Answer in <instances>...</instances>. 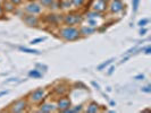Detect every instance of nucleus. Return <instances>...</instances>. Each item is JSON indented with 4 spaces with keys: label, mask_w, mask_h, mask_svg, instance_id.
Returning <instances> with one entry per match:
<instances>
[{
    "label": "nucleus",
    "mask_w": 151,
    "mask_h": 113,
    "mask_svg": "<svg viewBox=\"0 0 151 113\" xmlns=\"http://www.w3.org/2000/svg\"><path fill=\"white\" fill-rule=\"evenodd\" d=\"M114 70H115V67H110V69H109V71H108V75H111V74H113L114 72Z\"/></svg>",
    "instance_id": "nucleus-30"
},
{
    "label": "nucleus",
    "mask_w": 151,
    "mask_h": 113,
    "mask_svg": "<svg viewBox=\"0 0 151 113\" xmlns=\"http://www.w3.org/2000/svg\"><path fill=\"white\" fill-rule=\"evenodd\" d=\"M29 76L30 77H33V78H40V77H42V74L37 70V69H34V70H31L30 72H29Z\"/></svg>",
    "instance_id": "nucleus-13"
},
{
    "label": "nucleus",
    "mask_w": 151,
    "mask_h": 113,
    "mask_svg": "<svg viewBox=\"0 0 151 113\" xmlns=\"http://www.w3.org/2000/svg\"><path fill=\"white\" fill-rule=\"evenodd\" d=\"M57 105H58V109H59V110L64 111V110H66V109H68V107L70 106V101L66 97H63L58 101V104H57Z\"/></svg>",
    "instance_id": "nucleus-8"
},
{
    "label": "nucleus",
    "mask_w": 151,
    "mask_h": 113,
    "mask_svg": "<svg viewBox=\"0 0 151 113\" xmlns=\"http://www.w3.org/2000/svg\"><path fill=\"white\" fill-rule=\"evenodd\" d=\"M26 11H29L30 14H38V13H40L41 11V7L39 6V5H37V4H30V5H27L26 6Z\"/></svg>",
    "instance_id": "nucleus-9"
},
{
    "label": "nucleus",
    "mask_w": 151,
    "mask_h": 113,
    "mask_svg": "<svg viewBox=\"0 0 151 113\" xmlns=\"http://www.w3.org/2000/svg\"><path fill=\"white\" fill-rule=\"evenodd\" d=\"M113 61H114V59H109V60H107V61H105V62H102L101 65H99V66H98V70H104V69H105L107 66H109V65H110Z\"/></svg>",
    "instance_id": "nucleus-14"
},
{
    "label": "nucleus",
    "mask_w": 151,
    "mask_h": 113,
    "mask_svg": "<svg viewBox=\"0 0 151 113\" xmlns=\"http://www.w3.org/2000/svg\"><path fill=\"white\" fill-rule=\"evenodd\" d=\"M65 23L67 25H75L77 23L81 22V17L78 15H74V14H70V15H67L65 17Z\"/></svg>",
    "instance_id": "nucleus-4"
},
{
    "label": "nucleus",
    "mask_w": 151,
    "mask_h": 113,
    "mask_svg": "<svg viewBox=\"0 0 151 113\" xmlns=\"http://www.w3.org/2000/svg\"><path fill=\"white\" fill-rule=\"evenodd\" d=\"M8 93H9L8 90H2V92H0V97L4 96V95H6V94H8Z\"/></svg>",
    "instance_id": "nucleus-29"
},
{
    "label": "nucleus",
    "mask_w": 151,
    "mask_h": 113,
    "mask_svg": "<svg viewBox=\"0 0 151 113\" xmlns=\"http://www.w3.org/2000/svg\"><path fill=\"white\" fill-rule=\"evenodd\" d=\"M94 32V28H92V27H86V26H84V27H82V30H81V33L82 34H92Z\"/></svg>",
    "instance_id": "nucleus-15"
},
{
    "label": "nucleus",
    "mask_w": 151,
    "mask_h": 113,
    "mask_svg": "<svg viewBox=\"0 0 151 113\" xmlns=\"http://www.w3.org/2000/svg\"><path fill=\"white\" fill-rule=\"evenodd\" d=\"M55 110H56V106L53 105V104H45V105H42L39 109V112L48 113V112H52Z\"/></svg>",
    "instance_id": "nucleus-10"
},
{
    "label": "nucleus",
    "mask_w": 151,
    "mask_h": 113,
    "mask_svg": "<svg viewBox=\"0 0 151 113\" xmlns=\"http://www.w3.org/2000/svg\"><path fill=\"white\" fill-rule=\"evenodd\" d=\"M25 107H26V102L25 101H17L15 102L14 104H13V107H12V112H22L25 110Z\"/></svg>",
    "instance_id": "nucleus-3"
},
{
    "label": "nucleus",
    "mask_w": 151,
    "mask_h": 113,
    "mask_svg": "<svg viewBox=\"0 0 151 113\" xmlns=\"http://www.w3.org/2000/svg\"><path fill=\"white\" fill-rule=\"evenodd\" d=\"M70 4H72V2H70L69 0H66V1H65V2H63L61 5H63V7H64V8H67V7H69V6H70Z\"/></svg>",
    "instance_id": "nucleus-23"
},
{
    "label": "nucleus",
    "mask_w": 151,
    "mask_h": 113,
    "mask_svg": "<svg viewBox=\"0 0 151 113\" xmlns=\"http://www.w3.org/2000/svg\"><path fill=\"white\" fill-rule=\"evenodd\" d=\"M123 2L121 0H113L111 1V5H110V10L113 13H119L123 10Z\"/></svg>",
    "instance_id": "nucleus-6"
},
{
    "label": "nucleus",
    "mask_w": 151,
    "mask_h": 113,
    "mask_svg": "<svg viewBox=\"0 0 151 113\" xmlns=\"http://www.w3.org/2000/svg\"><path fill=\"white\" fill-rule=\"evenodd\" d=\"M17 82V78H9L7 80H5V84H8V83H15Z\"/></svg>",
    "instance_id": "nucleus-24"
},
{
    "label": "nucleus",
    "mask_w": 151,
    "mask_h": 113,
    "mask_svg": "<svg viewBox=\"0 0 151 113\" xmlns=\"http://www.w3.org/2000/svg\"><path fill=\"white\" fill-rule=\"evenodd\" d=\"M141 90H142V92H144V93H151V88L149 87V86H148V87H142V88H141Z\"/></svg>",
    "instance_id": "nucleus-25"
},
{
    "label": "nucleus",
    "mask_w": 151,
    "mask_h": 113,
    "mask_svg": "<svg viewBox=\"0 0 151 113\" xmlns=\"http://www.w3.org/2000/svg\"><path fill=\"white\" fill-rule=\"evenodd\" d=\"M41 4L45 6H51L53 4V0H41Z\"/></svg>",
    "instance_id": "nucleus-21"
},
{
    "label": "nucleus",
    "mask_w": 151,
    "mask_h": 113,
    "mask_svg": "<svg viewBox=\"0 0 151 113\" xmlns=\"http://www.w3.org/2000/svg\"><path fill=\"white\" fill-rule=\"evenodd\" d=\"M145 33H147V30H145V28H141V30H140V35H145Z\"/></svg>",
    "instance_id": "nucleus-28"
},
{
    "label": "nucleus",
    "mask_w": 151,
    "mask_h": 113,
    "mask_svg": "<svg viewBox=\"0 0 151 113\" xmlns=\"http://www.w3.org/2000/svg\"><path fill=\"white\" fill-rule=\"evenodd\" d=\"M2 14V7H1V5H0V15Z\"/></svg>",
    "instance_id": "nucleus-34"
},
{
    "label": "nucleus",
    "mask_w": 151,
    "mask_h": 113,
    "mask_svg": "<svg viewBox=\"0 0 151 113\" xmlns=\"http://www.w3.org/2000/svg\"><path fill=\"white\" fill-rule=\"evenodd\" d=\"M148 23H149V19H141L140 22L137 23V25H139L140 27H143V26H145Z\"/></svg>",
    "instance_id": "nucleus-20"
},
{
    "label": "nucleus",
    "mask_w": 151,
    "mask_h": 113,
    "mask_svg": "<svg viewBox=\"0 0 151 113\" xmlns=\"http://www.w3.org/2000/svg\"><path fill=\"white\" fill-rule=\"evenodd\" d=\"M134 79H135V80H143L144 75H143V74H140V75L135 76V77H134Z\"/></svg>",
    "instance_id": "nucleus-22"
},
{
    "label": "nucleus",
    "mask_w": 151,
    "mask_h": 113,
    "mask_svg": "<svg viewBox=\"0 0 151 113\" xmlns=\"http://www.w3.org/2000/svg\"><path fill=\"white\" fill-rule=\"evenodd\" d=\"M139 4H140V0H132V5H133V11H134V13H136V11H137Z\"/></svg>",
    "instance_id": "nucleus-17"
},
{
    "label": "nucleus",
    "mask_w": 151,
    "mask_h": 113,
    "mask_svg": "<svg viewBox=\"0 0 151 113\" xmlns=\"http://www.w3.org/2000/svg\"><path fill=\"white\" fill-rule=\"evenodd\" d=\"M24 22L26 23L29 26H37L38 25V18L33 14H30V15H26L24 17Z\"/></svg>",
    "instance_id": "nucleus-7"
},
{
    "label": "nucleus",
    "mask_w": 151,
    "mask_h": 113,
    "mask_svg": "<svg viewBox=\"0 0 151 113\" xmlns=\"http://www.w3.org/2000/svg\"><path fill=\"white\" fill-rule=\"evenodd\" d=\"M92 85H93V86H94V87H96L97 90H100V86H99V85L97 83H96V82H92Z\"/></svg>",
    "instance_id": "nucleus-31"
},
{
    "label": "nucleus",
    "mask_w": 151,
    "mask_h": 113,
    "mask_svg": "<svg viewBox=\"0 0 151 113\" xmlns=\"http://www.w3.org/2000/svg\"><path fill=\"white\" fill-rule=\"evenodd\" d=\"M89 23L91 24V26H96V22H94L92 18H91V19H89Z\"/></svg>",
    "instance_id": "nucleus-32"
},
{
    "label": "nucleus",
    "mask_w": 151,
    "mask_h": 113,
    "mask_svg": "<svg viewBox=\"0 0 151 113\" xmlns=\"http://www.w3.org/2000/svg\"><path fill=\"white\" fill-rule=\"evenodd\" d=\"M99 111V107H98V104L96 103V102H92L89 107H88V112L89 113H96Z\"/></svg>",
    "instance_id": "nucleus-11"
},
{
    "label": "nucleus",
    "mask_w": 151,
    "mask_h": 113,
    "mask_svg": "<svg viewBox=\"0 0 151 113\" xmlns=\"http://www.w3.org/2000/svg\"><path fill=\"white\" fill-rule=\"evenodd\" d=\"M150 51H151V48L150 46H148V48L145 49V53H147V54H150Z\"/></svg>",
    "instance_id": "nucleus-33"
},
{
    "label": "nucleus",
    "mask_w": 151,
    "mask_h": 113,
    "mask_svg": "<svg viewBox=\"0 0 151 113\" xmlns=\"http://www.w3.org/2000/svg\"><path fill=\"white\" fill-rule=\"evenodd\" d=\"M45 40V38H34V40H32L31 41V44H38L40 42H43Z\"/></svg>",
    "instance_id": "nucleus-19"
},
{
    "label": "nucleus",
    "mask_w": 151,
    "mask_h": 113,
    "mask_svg": "<svg viewBox=\"0 0 151 113\" xmlns=\"http://www.w3.org/2000/svg\"><path fill=\"white\" fill-rule=\"evenodd\" d=\"M104 1H106V2H107V1H109V0H104Z\"/></svg>",
    "instance_id": "nucleus-35"
},
{
    "label": "nucleus",
    "mask_w": 151,
    "mask_h": 113,
    "mask_svg": "<svg viewBox=\"0 0 151 113\" xmlns=\"http://www.w3.org/2000/svg\"><path fill=\"white\" fill-rule=\"evenodd\" d=\"M78 35H80L78 30H76L73 26H67L60 31V36L66 41H74L78 38Z\"/></svg>",
    "instance_id": "nucleus-1"
},
{
    "label": "nucleus",
    "mask_w": 151,
    "mask_h": 113,
    "mask_svg": "<svg viewBox=\"0 0 151 113\" xmlns=\"http://www.w3.org/2000/svg\"><path fill=\"white\" fill-rule=\"evenodd\" d=\"M19 50L23 52L31 53V54H40L38 50H34V49H29V48H24V46H19Z\"/></svg>",
    "instance_id": "nucleus-12"
},
{
    "label": "nucleus",
    "mask_w": 151,
    "mask_h": 113,
    "mask_svg": "<svg viewBox=\"0 0 151 113\" xmlns=\"http://www.w3.org/2000/svg\"><path fill=\"white\" fill-rule=\"evenodd\" d=\"M45 96V90L43 88H38L31 94V101L32 102H40Z\"/></svg>",
    "instance_id": "nucleus-2"
},
{
    "label": "nucleus",
    "mask_w": 151,
    "mask_h": 113,
    "mask_svg": "<svg viewBox=\"0 0 151 113\" xmlns=\"http://www.w3.org/2000/svg\"><path fill=\"white\" fill-rule=\"evenodd\" d=\"M9 1H10L13 5H18V4H19L22 0H9Z\"/></svg>",
    "instance_id": "nucleus-26"
},
{
    "label": "nucleus",
    "mask_w": 151,
    "mask_h": 113,
    "mask_svg": "<svg viewBox=\"0 0 151 113\" xmlns=\"http://www.w3.org/2000/svg\"><path fill=\"white\" fill-rule=\"evenodd\" d=\"M92 8H93L94 11L101 13V11H104L107 8L106 1H104V0H96L94 4H93V6H92Z\"/></svg>",
    "instance_id": "nucleus-5"
},
{
    "label": "nucleus",
    "mask_w": 151,
    "mask_h": 113,
    "mask_svg": "<svg viewBox=\"0 0 151 113\" xmlns=\"http://www.w3.org/2000/svg\"><path fill=\"white\" fill-rule=\"evenodd\" d=\"M86 16H88L89 19H91V18H96V17H98V16H100V15H99L98 11H94V10H93V13H88Z\"/></svg>",
    "instance_id": "nucleus-18"
},
{
    "label": "nucleus",
    "mask_w": 151,
    "mask_h": 113,
    "mask_svg": "<svg viewBox=\"0 0 151 113\" xmlns=\"http://www.w3.org/2000/svg\"><path fill=\"white\" fill-rule=\"evenodd\" d=\"M70 2H72L75 7H81V6L84 4V0H72Z\"/></svg>",
    "instance_id": "nucleus-16"
},
{
    "label": "nucleus",
    "mask_w": 151,
    "mask_h": 113,
    "mask_svg": "<svg viewBox=\"0 0 151 113\" xmlns=\"http://www.w3.org/2000/svg\"><path fill=\"white\" fill-rule=\"evenodd\" d=\"M5 6H7V10H13V4H5Z\"/></svg>",
    "instance_id": "nucleus-27"
}]
</instances>
